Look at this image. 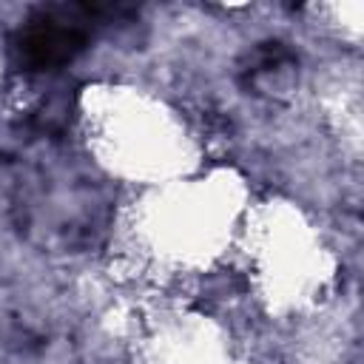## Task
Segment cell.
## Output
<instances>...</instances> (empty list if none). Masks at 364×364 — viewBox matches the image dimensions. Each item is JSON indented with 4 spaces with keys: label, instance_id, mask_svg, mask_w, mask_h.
I'll use <instances>...</instances> for the list:
<instances>
[{
    "label": "cell",
    "instance_id": "cell-1",
    "mask_svg": "<svg viewBox=\"0 0 364 364\" xmlns=\"http://www.w3.org/2000/svg\"><path fill=\"white\" fill-rule=\"evenodd\" d=\"M102 11L105 9L100 6L34 11L11 40L17 65L28 71H46V68H60L71 63L88 46V28L82 23H88Z\"/></svg>",
    "mask_w": 364,
    "mask_h": 364
}]
</instances>
